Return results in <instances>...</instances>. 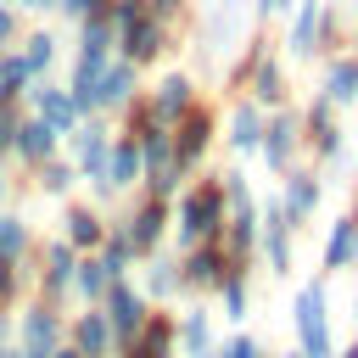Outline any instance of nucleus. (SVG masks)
Returning a JSON list of instances; mask_svg holds the SVG:
<instances>
[{"label":"nucleus","mask_w":358,"mask_h":358,"mask_svg":"<svg viewBox=\"0 0 358 358\" xmlns=\"http://www.w3.org/2000/svg\"><path fill=\"white\" fill-rule=\"evenodd\" d=\"M319 50H341V11H336L330 0H296V6H291L285 56H291V62H313Z\"/></svg>","instance_id":"f257e3e1"},{"label":"nucleus","mask_w":358,"mask_h":358,"mask_svg":"<svg viewBox=\"0 0 358 358\" xmlns=\"http://www.w3.org/2000/svg\"><path fill=\"white\" fill-rule=\"evenodd\" d=\"M173 229H179V246L218 241V229H224V185H218V173H213V179H190V185L179 190Z\"/></svg>","instance_id":"f03ea898"},{"label":"nucleus","mask_w":358,"mask_h":358,"mask_svg":"<svg viewBox=\"0 0 358 358\" xmlns=\"http://www.w3.org/2000/svg\"><path fill=\"white\" fill-rule=\"evenodd\" d=\"M168 134H173V162H179V173L190 179V173L207 162V151H213V134H218V106H213V101H190V106L168 123Z\"/></svg>","instance_id":"7ed1b4c3"},{"label":"nucleus","mask_w":358,"mask_h":358,"mask_svg":"<svg viewBox=\"0 0 358 358\" xmlns=\"http://www.w3.org/2000/svg\"><path fill=\"white\" fill-rule=\"evenodd\" d=\"M291 319H296V352H302V358H336L330 313H324V280H308V285L296 291Z\"/></svg>","instance_id":"20e7f679"},{"label":"nucleus","mask_w":358,"mask_h":358,"mask_svg":"<svg viewBox=\"0 0 358 358\" xmlns=\"http://www.w3.org/2000/svg\"><path fill=\"white\" fill-rule=\"evenodd\" d=\"M257 157L268 162V173H285V168H296V157H302V117H296L291 106H274V112H263Z\"/></svg>","instance_id":"39448f33"},{"label":"nucleus","mask_w":358,"mask_h":358,"mask_svg":"<svg viewBox=\"0 0 358 358\" xmlns=\"http://www.w3.org/2000/svg\"><path fill=\"white\" fill-rule=\"evenodd\" d=\"M62 145H67V162L78 168V179H90V190H95V185H101V173H106L112 129H106L101 117H78V123L62 134Z\"/></svg>","instance_id":"423d86ee"},{"label":"nucleus","mask_w":358,"mask_h":358,"mask_svg":"<svg viewBox=\"0 0 358 358\" xmlns=\"http://www.w3.org/2000/svg\"><path fill=\"white\" fill-rule=\"evenodd\" d=\"M168 224H173V207H168V201H157V196H140V201L117 218L123 241L134 246V263H140V257H151V252L168 241Z\"/></svg>","instance_id":"0eeeda50"},{"label":"nucleus","mask_w":358,"mask_h":358,"mask_svg":"<svg viewBox=\"0 0 358 358\" xmlns=\"http://www.w3.org/2000/svg\"><path fill=\"white\" fill-rule=\"evenodd\" d=\"M34 296L39 302H50V308H62L67 296H73V263H78V252L56 235V241H45L39 252H34Z\"/></svg>","instance_id":"6e6552de"},{"label":"nucleus","mask_w":358,"mask_h":358,"mask_svg":"<svg viewBox=\"0 0 358 358\" xmlns=\"http://www.w3.org/2000/svg\"><path fill=\"white\" fill-rule=\"evenodd\" d=\"M17 352H56L67 341V319L50 308V302H17Z\"/></svg>","instance_id":"1a4fd4ad"},{"label":"nucleus","mask_w":358,"mask_h":358,"mask_svg":"<svg viewBox=\"0 0 358 358\" xmlns=\"http://www.w3.org/2000/svg\"><path fill=\"white\" fill-rule=\"evenodd\" d=\"M101 313H106V324H112V341H117V352L129 347V336L145 324V313H151V302H145V291L134 285V280H112L106 285V296L95 302Z\"/></svg>","instance_id":"9d476101"},{"label":"nucleus","mask_w":358,"mask_h":358,"mask_svg":"<svg viewBox=\"0 0 358 358\" xmlns=\"http://www.w3.org/2000/svg\"><path fill=\"white\" fill-rule=\"evenodd\" d=\"M296 117H302V145L313 151V162H330V157L347 151V129L336 123V106L324 95H313L308 112H296Z\"/></svg>","instance_id":"9b49d317"},{"label":"nucleus","mask_w":358,"mask_h":358,"mask_svg":"<svg viewBox=\"0 0 358 358\" xmlns=\"http://www.w3.org/2000/svg\"><path fill=\"white\" fill-rule=\"evenodd\" d=\"M291 235H296V224L285 218L280 196L257 201V246L268 257V274H291Z\"/></svg>","instance_id":"f8f14e48"},{"label":"nucleus","mask_w":358,"mask_h":358,"mask_svg":"<svg viewBox=\"0 0 358 358\" xmlns=\"http://www.w3.org/2000/svg\"><path fill=\"white\" fill-rule=\"evenodd\" d=\"M224 268H229L224 246H218V241H196V246H185V257H179V291H185V296H201V291H213V285L224 280Z\"/></svg>","instance_id":"ddd939ff"},{"label":"nucleus","mask_w":358,"mask_h":358,"mask_svg":"<svg viewBox=\"0 0 358 358\" xmlns=\"http://www.w3.org/2000/svg\"><path fill=\"white\" fill-rule=\"evenodd\" d=\"M168 39H173V28H168V22L140 17V22L117 28V56H123V62H134V67H151V62H162V56H168Z\"/></svg>","instance_id":"4468645a"},{"label":"nucleus","mask_w":358,"mask_h":358,"mask_svg":"<svg viewBox=\"0 0 358 358\" xmlns=\"http://www.w3.org/2000/svg\"><path fill=\"white\" fill-rule=\"evenodd\" d=\"M134 95H140V67L123 62V56H112L101 67V78H95V117H117Z\"/></svg>","instance_id":"2eb2a0df"},{"label":"nucleus","mask_w":358,"mask_h":358,"mask_svg":"<svg viewBox=\"0 0 358 358\" xmlns=\"http://www.w3.org/2000/svg\"><path fill=\"white\" fill-rule=\"evenodd\" d=\"M190 101H201V95H196V73H190V67H168V73L151 84V95H145V106H151V117H157V123H173Z\"/></svg>","instance_id":"dca6fc26"},{"label":"nucleus","mask_w":358,"mask_h":358,"mask_svg":"<svg viewBox=\"0 0 358 358\" xmlns=\"http://www.w3.org/2000/svg\"><path fill=\"white\" fill-rule=\"evenodd\" d=\"M140 179H145L140 145H134V140H123V134H112V151H106V173H101L95 196H101V201H106V196H123V190H134Z\"/></svg>","instance_id":"f3484780"},{"label":"nucleus","mask_w":358,"mask_h":358,"mask_svg":"<svg viewBox=\"0 0 358 358\" xmlns=\"http://www.w3.org/2000/svg\"><path fill=\"white\" fill-rule=\"evenodd\" d=\"M22 101H28V112L34 117H45L56 134H67L73 123H78V106H73V95H67V84H50V78H34L28 90H22Z\"/></svg>","instance_id":"a211bd4d"},{"label":"nucleus","mask_w":358,"mask_h":358,"mask_svg":"<svg viewBox=\"0 0 358 358\" xmlns=\"http://www.w3.org/2000/svg\"><path fill=\"white\" fill-rule=\"evenodd\" d=\"M67 347L78 358H117V341H112V324H106L101 308H84V313L67 319Z\"/></svg>","instance_id":"6ab92c4d"},{"label":"nucleus","mask_w":358,"mask_h":358,"mask_svg":"<svg viewBox=\"0 0 358 358\" xmlns=\"http://www.w3.org/2000/svg\"><path fill=\"white\" fill-rule=\"evenodd\" d=\"M319 196H324V185H319L313 168H285L280 173V207H285L291 224H308L313 207H319Z\"/></svg>","instance_id":"aec40b11"},{"label":"nucleus","mask_w":358,"mask_h":358,"mask_svg":"<svg viewBox=\"0 0 358 358\" xmlns=\"http://www.w3.org/2000/svg\"><path fill=\"white\" fill-rule=\"evenodd\" d=\"M241 90H246V101H252V106H263V112L285 106V95H291V84H285V67H280L268 50L252 62V73H246V84H241Z\"/></svg>","instance_id":"412c9836"},{"label":"nucleus","mask_w":358,"mask_h":358,"mask_svg":"<svg viewBox=\"0 0 358 358\" xmlns=\"http://www.w3.org/2000/svg\"><path fill=\"white\" fill-rule=\"evenodd\" d=\"M62 151V134L45 123V117H34V112H22V123H17V140H11V157L22 162V168H39L45 157H56Z\"/></svg>","instance_id":"4be33fe9"},{"label":"nucleus","mask_w":358,"mask_h":358,"mask_svg":"<svg viewBox=\"0 0 358 358\" xmlns=\"http://www.w3.org/2000/svg\"><path fill=\"white\" fill-rule=\"evenodd\" d=\"M246 28V11L235 6V0H213L207 11H201V28H196V50L201 56H218V45L224 39H235Z\"/></svg>","instance_id":"5701e85b"},{"label":"nucleus","mask_w":358,"mask_h":358,"mask_svg":"<svg viewBox=\"0 0 358 358\" xmlns=\"http://www.w3.org/2000/svg\"><path fill=\"white\" fill-rule=\"evenodd\" d=\"M319 95L341 112V106H358V50H330L324 62V78H319Z\"/></svg>","instance_id":"b1692460"},{"label":"nucleus","mask_w":358,"mask_h":358,"mask_svg":"<svg viewBox=\"0 0 358 358\" xmlns=\"http://www.w3.org/2000/svg\"><path fill=\"white\" fill-rule=\"evenodd\" d=\"M173 347H179V341H173V313H157V308H151L145 324L129 336V347H123L117 358H173Z\"/></svg>","instance_id":"393cba45"},{"label":"nucleus","mask_w":358,"mask_h":358,"mask_svg":"<svg viewBox=\"0 0 358 358\" xmlns=\"http://www.w3.org/2000/svg\"><path fill=\"white\" fill-rule=\"evenodd\" d=\"M101 235H106L101 207H95V201H67V213H62V241H67L73 252H95Z\"/></svg>","instance_id":"a878e982"},{"label":"nucleus","mask_w":358,"mask_h":358,"mask_svg":"<svg viewBox=\"0 0 358 358\" xmlns=\"http://www.w3.org/2000/svg\"><path fill=\"white\" fill-rule=\"evenodd\" d=\"M218 246H224L229 268H246L252 252H257V207H252V213H229L224 229H218Z\"/></svg>","instance_id":"bb28decb"},{"label":"nucleus","mask_w":358,"mask_h":358,"mask_svg":"<svg viewBox=\"0 0 358 358\" xmlns=\"http://www.w3.org/2000/svg\"><path fill=\"white\" fill-rule=\"evenodd\" d=\"M145 263V274H140V291H145V302H179V257L173 252H151V257H140Z\"/></svg>","instance_id":"cd10ccee"},{"label":"nucleus","mask_w":358,"mask_h":358,"mask_svg":"<svg viewBox=\"0 0 358 358\" xmlns=\"http://www.w3.org/2000/svg\"><path fill=\"white\" fill-rule=\"evenodd\" d=\"M257 134H263V106L235 101L229 117H224V145H229L235 157H252V151H257Z\"/></svg>","instance_id":"c85d7f7f"},{"label":"nucleus","mask_w":358,"mask_h":358,"mask_svg":"<svg viewBox=\"0 0 358 358\" xmlns=\"http://www.w3.org/2000/svg\"><path fill=\"white\" fill-rule=\"evenodd\" d=\"M173 341H179V358L213 352V319H207V308H185V319H173Z\"/></svg>","instance_id":"c756f323"},{"label":"nucleus","mask_w":358,"mask_h":358,"mask_svg":"<svg viewBox=\"0 0 358 358\" xmlns=\"http://www.w3.org/2000/svg\"><path fill=\"white\" fill-rule=\"evenodd\" d=\"M106 285H112L106 263H101L95 252H78V263H73V296H78L84 308H95V302L106 296Z\"/></svg>","instance_id":"7c9ffc66"},{"label":"nucleus","mask_w":358,"mask_h":358,"mask_svg":"<svg viewBox=\"0 0 358 358\" xmlns=\"http://www.w3.org/2000/svg\"><path fill=\"white\" fill-rule=\"evenodd\" d=\"M358 263V241H352V213H341L324 235V274H341Z\"/></svg>","instance_id":"2f4dec72"},{"label":"nucleus","mask_w":358,"mask_h":358,"mask_svg":"<svg viewBox=\"0 0 358 358\" xmlns=\"http://www.w3.org/2000/svg\"><path fill=\"white\" fill-rule=\"evenodd\" d=\"M0 257L6 263H28L34 257V229L22 213H0Z\"/></svg>","instance_id":"473e14b6"},{"label":"nucleus","mask_w":358,"mask_h":358,"mask_svg":"<svg viewBox=\"0 0 358 358\" xmlns=\"http://www.w3.org/2000/svg\"><path fill=\"white\" fill-rule=\"evenodd\" d=\"M73 185H78V168H73L67 157H45V162L34 168V190H39V196H67Z\"/></svg>","instance_id":"72a5a7b5"},{"label":"nucleus","mask_w":358,"mask_h":358,"mask_svg":"<svg viewBox=\"0 0 358 358\" xmlns=\"http://www.w3.org/2000/svg\"><path fill=\"white\" fill-rule=\"evenodd\" d=\"M95 257L106 263V274H112V280H129V268H134V246L123 241V229H117V224H106V235H101Z\"/></svg>","instance_id":"f704fd0d"},{"label":"nucleus","mask_w":358,"mask_h":358,"mask_svg":"<svg viewBox=\"0 0 358 358\" xmlns=\"http://www.w3.org/2000/svg\"><path fill=\"white\" fill-rule=\"evenodd\" d=\"M56 45H62V39H56L50 28H34V34H22V39H17L22 62L34 67V78H45V73H50V62H56Z\"/></svg>","instance_id":"c9c22d12"},{"label":"nucleus","mask_w":358,"mask_h":358,"mask_svg":"<svg viewBox=\"0 0 358 358\" xmlns=\"http://www.w3.org/2000/svg\"><path fill=\"white\" fill-rule=\"evenodd\" d=\"M218 185H224V218H229V213H252V207H257V196H252V185H246V173H241V168H224V173H218Z\"/></svg>","instance_id":"e433bc0d"},{"label":"nucleus","mask_w":358,"mask_h":358,"mask_svg":"<svg viewBox=\"0 0 358 358\" xmlns=\"http://www.w3.org/2000/svg\"><path fill=\"white\" fill-rule=\"evenodd\" d=\"M213 291L224 302V319H246V268H224V280Z\"/></svg>","instance_id":"4c0bfd02"},{"label":"nucleus","mask_w":358,"mask_h":358,"mask_svg":"<svg viewBox=\"0 0 358 358\" xmlns=\"http://www.w3.org/2000/svg\"><path fill=\"white\" fill-rule=\"evenodd\" d=\"M28 285H34V274H28L22 263H6V257H0V308H6V313L22 302V291H28Z\"/></svg>","instance_id":"58836bf2"},{"label":"nucleus","mask_w":358,"mask_h":358,"mask_svg":"<svg viewBox=\"0 0 358 358\" xmlns=\"http://www.w3.org/2000/svg\"><path fill=\"white\" fill-rule=\"evenodd\" d=\"M145 17V0H106V22L112 28H129V22H140Z\"/></svg>","instance_id":"ea45409f"},{"label":"nucleus","mask_w":358,"mask_h":358,"mask_svg":"<svg viewBox=\"0 0 358 358\" xmlns=\"http://www.w3.org/2000/svg\"><path fill=\"white\" fill-rule=\"evenodd\" d=\"M56 11L67 22H90V17H106V0H56Z\"/></svg>","instance_id":"a19ab883"},{"label":"nucleus","mask_w":358,"mask_h":358,"mask_svg":"<svg viewBox=\"0 0 358 358\" xmlns=\"http://www.w3.org/2000/svg\"><path fill=\"white\" fill-rule=\"evenodd\" d=\"M213 358H268V352H263V341H252V336H229L224 347H213Z\"/></svg>","instance_id":"79ce46f5"},{"label":"nucleus","mask_w":358,"mask_h":358,"mask_svg":"<svg viewBox=\"0 0 358 358\" xmlns=\"http://www.w3.org/2000/svg\"><path fill=\"white\" fill-rule=\"evenodd\" d=\"M185 11H190V0H145V17H157V22H168V28H173Z\"/></svg>","instance_id":"37998d69"},{"label":"nucleus","mask_w":358,"mask_h":358,"mask_svg":"<svg viewBox=\"0 0 358 358\" xmlns=\"http://www.w3.org/2000/svg\"><path fill=\"white\" fill-rule=\"evenodd\" d=\"M17 39H22V17H17V6L0 0V50H11Z\"/></svg>","instance_id":"c03bdc74"},{"label":"nucleus","mask_w":358,"mask_h":358,"mask_svg":"<svg viewBox=\"0 0 358 358\" xmlns=\"http://www.w3.org/2000/svg\"><path fill=\"white\" fill-rule=\"evenodd\" d=\"M17 123H22V112H17V106H0V162L11 157V140H17Z\"/></svg>","instance_id":"a18cd8bd"},{"label":"nucleus","mask_w":358,"mask_h":358,"mask_svg":"<svg viewBox=\"0 0 358 358\" xmlns=\"http://www.w3.org/2000/svg\"><path fill=\"white\" fill-rule=\"evenodd\" d=\"M17 11H56V0H11Z\"/></svg>","instance_id":"49530a36"},{"label":"nucleus","mask_w":358,"mask_h":358,"mask_svg":"<svg viewBox=\"0 0 358 358\" xmlns=\"http://www.w3.org/2000/svg\"><path fill=\"white\" fill-rule=\"evenodd\" d=\"M0 358H17V341L6 336V319H0Z\"/></svg>","instance_id":"de8ad7c7"},{"label":"nucleus","mask_w":358,"mask_h":358,"mask_svg":"<svg viewBox=\"0 0 358 358\" xmlns=\"http://www.w3.org/2000/svg\"><path fill=\"white\" fill-rule=\"evenodd\" d=\"M336 358H358V336H352L347 347H336Z\"/></svg>","instance_id":"09e8293b"},{"label":"nucleus","mask_w":358,"mask_h":358,"mask_svg":"<svg viewBox=\"0 0 358 358\" xmlns=\"http://www.w3.org/2000/svg\"><path fill=\"white\" fill-rule=\"evenodd\" d=\"M50 358H78V352H73V347H67V341H62V347H56V352H50Z\"/></svg>","instance_id":"8fccbe9b"},{"label":"nucleus","mask_w":358,"mask_h":358,"mask_svg":"<svg viewBox=\"0 0 358 358\" xmlns=\"http://www.w3.org/2000/svg\"><path fill=\"white\" fill-rule=\"evenodd\" d=\"M6 190H11V179H6V162H0V201H6Z\"/></svg>","instance_id":"3c124183"},{"label":"nucleus","mask_w":358,"mask_h":358,"mask_svg":"<svg viewBox=\"0 0 358 358\" xmlns=\"http://www.w3.org/2000/svg\"><path fill=\"white\" fill-rule=\"evenodd\" d=\"M17 358H50V352H17Z\"/></svg>","instance_id":"603ef678"},{"label":"nucleus","mask_w":358,"mask_h":358,"mask_svg":"<svg viewBox=\"0 0 358 358\" xmlns=\"http://www.w3.org/2000/svg\"><path fill=\"white\" fill-rule=\"evenodd\" d=\"M268 358H302V352H268Z\"/></svg>","instance_id":"864d4df0"},{"label":"nucleus","mask_w":358,"mask_h":358,"mask_svg":"<svg viewBox=\"0 0 358 358\" xmlns=\"http://www.w3.org/2000/svg\"><path fill=\"white\" fill-rule=\"evenodd\" d=\"M352 241H358V213H352Z\"/></svg>","instance_id":"5fc2aeb1"},{"label":"nucleus","mask_w":358,"mask_h":358,"mask_svg":"<svg viewBox=\"0 0 358 358\" xmlns=\"http://www.w3.org/2000/svg\"><path fill=\"white\" fill-rule=\"evenodd\" d=\"M352 324H358V296H352Z\"/></svg>","instance_id":"6e6d98bb"},{"label":"nucleus","mask_w":358,"mask_h":358,"mask_svg":"<svg viewBox=\"0 0 358 358\" xmlns=\"http://www.w3.org/2000/svg\"><path fill=\"white\" fill-rule=\"evenodd\" d=\"M201 358H213V352H201Z\"/></svg>","instance_id":"4d7b16f0"},{"label":"nucleus","mask_w":358,"mask_h":358,"mask_svg":"<svg viewBox=\"0 0 358 358\" xmlns=\"http://www.w3.org/2000/svg\"><path fill=\"white\" fill-rule=\"evenodd\" d=\"M6 6H11V0H6Z\"/></svg>","instance_id":"13d9d810"}]
</instances>
